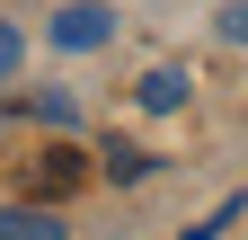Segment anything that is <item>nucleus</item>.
Here are the masks:
<instances>
[{
	"label": "nucleus",
	"mask_w": 248,
	"mask_h": 240,
	"mask_svg": "<svg viewBox=\"0 0 248 240\" xmlns=\"http://www.w3.org/2000/svg\"><path fill=\"white\" fill-rule=\"evenodd\" d=\"M231 214H239V196H222V205H213V214H204L195 231H177V240H222V223H231Z\"/></svg>",
	"instance_id": "obj_5"
},
{
	"label": "nucleus",
	"mask_w": 248,
	"mask_h": 240,
	"mask_svg": "<svg viewBox=\"0 0 248 240\" xmlns=\"http://www.w3.org/2000/svg\"><path fill=\"white\" fill-rule=\"evenodd\" d=\"M186 89H195V80H186L177 63H151L133 98H142V116H177V107H186Z\"/></svg>",
	"instance_id": "obj_2"
},
{
	"label": "nucleus",
	"mask_w": 248,
	"mask_h": 240,
	"mask_svg": "<svg viewBox=\"0 0 248 240\" xmlns=\"http://www.w3.org/2000/svg\"><path fill=\"white\" fill-rule=\"evenodd\" d=\"M36 116H45V125H80V107L62 98V89H45V98H36Z\"/></svg>",
	"instance_id": "obj_7"
},
{
	"label": "nucleus",
	"mask_w": 248,
	"mask_h": 240,
	"mask_svg": "<svg viewBox=\"0 0 248 240\" xmlns=\"http://www.w3.org/2000/svg\"><path fill=\"white\" fill-rule=\"evenodd\" d=\"M213 36H222L231 53H248V0H231V9H222V18H213Z\"/></svg>",
	"instance_id": "obj_4"
},
{
	"label": "nucleus",
	"mask_w": 248,
	"mask_h": 240,
	"mask_svg": "<svg viewBox=\"0 0 248 240\" xmlns=\"http://www.w3.org/2000/svg\"><path fill=\"white\" fill-rule=\"evenodd\" d=\"M45 36L62 53H98V45H115V9H107V0H71V9L45 18Z\"/></svg>",
	"instance_id": "obj_1"
},
{
	"label": "nucleus",
	"mask_w": 248,
	"mask_h": 240,
	"mask_svg": "<svg viewBox=\"0 0 248 240\" xmlns=\"http://www.w3.org/2000/svg\"><path fill=\"white\" fill-rule=\"evenodd\" d=\"M18 63H27V36H18V27H9V18H0V80H9Z\"/></svg>",
	"instance_id": "obj_6"
},
{
	"label": "nucleus",
	"mask_w": 248,
	"mask_h": 240,
	"mask_svg": "<svg viewBox=\"0 0 248 240\" xmlns=\"http://www.w3.org/2000/svg\"><path fill=\"white\" fill-rule=\"evenodd\" d=\"M0 240H71V223H62L53 205H45V214H36V205H9V214H0Z\"/></svg>",
	"instance_id": "obj_3"
}]
</instances>
